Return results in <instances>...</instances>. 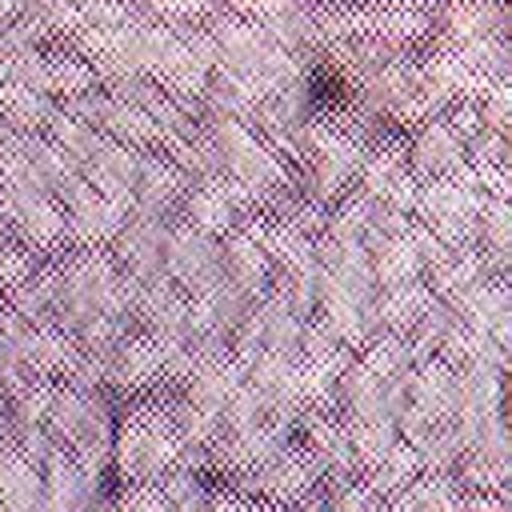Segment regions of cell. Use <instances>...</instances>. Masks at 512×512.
<instances>
[{
    "label": "cell",
    "instance_id": "obj_1",
    "mask_svg": "<svg viewBox=\"0 0 512 512\" xmlns=\"http://www.w3.org/2000/svg\"><path fill=\"white\" fill-rule=\"evenodd\" d=\"M180 436L172 416L164 412H136L128 416L124 432L112 440V468L120 484H156L180 460Z\"/></svg>",
    "mask_w": 512,
    "mask_h": 512
}]
</instances>
